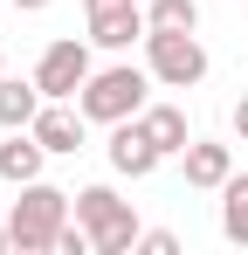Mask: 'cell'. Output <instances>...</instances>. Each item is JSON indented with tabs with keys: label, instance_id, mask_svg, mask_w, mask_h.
<instances>
[{
	"label": "cell",
	"instance_id": "cell-13",
	"mask_svg": "<svg viewBox=\"0 0 248 255\" xmlns=\"http://www.w3.org/2000/svg\"><path fill=\"white\" fill-rule=\"evenodd\" d=\"M118 214H124V200L111 193V186H83V193H76V221L90 228V242H97V235H104Z\"/></svg>",
	"mask_w": 248,
	"mask_h": 255
},
{
	"label": "cell",
	"instance_id": "cell-11",
	"mask_svg": "<svg viewBox=\"0 0 248 255\" xmlns=\"http://www.w3.org/2000/svg\"><path fill=\"white\" fill-rule=\"evenodd\" d=\"M138 125L152 131V145H159L165 159L193 145V131H186V111H179V104H145V111H138Z\"/></svg>",
	"mask_w": 248,
	"mask_h": 255
},
{
	"label": "cell",
	"instance_id": "cell-19",
	"mask_svg": "<svg viewBox=\"0 0 248 255\" xmlns=\"http://www.w3.org/2000/svg\"><path fill=\"white\" fill-rule=\"evenodd\" d=\"M7 7H21V14H41V7H48V0H7Z\"/></svg>",
	"mask_w": 248,
	"mask_h": 255
},
{
	"label": "cell",
	"instance_id": "cell-10",
	"mask_svg": "<svg viewBox=\"0 0 248 255\" xmlns=\"http://www.w3.org/2000/svg\"><path fill=\"white\" fill-rule=\"evenodd\" d=\"M41 159H48V145H41L35 131H7V145H0V179H7V186H28V179H41Z\"/></svg>",
	"mask_w": 248,
	"mask_h": 255
},
{
	"label": "cell",
	"instance_id": "cell-14",
	"mask_svg": "<svg viewBox=\"0 0 248 255\" xmlns=\"http://www.w3.org/2000/svg\"><path fill=\"white\" fill-rule=\"evenodd\" d=\"M145 21H152V35H193L200 28V7L193 0H152Z\"/></svg>",
	"mask_w": 248,
	"mask_h": 255
},
{
	"label": "cell",
	"instance_id": "cell-17",
	"mask_svg": "<svg viewBox=\"0 0 248 255\" xmlns=\"http://www.w3.org/2000/svg\"><path fill=\"white\" fill-rule=\"evenodd\" d=\"M90 14H111V7H138V0H83Z\"/></svg>",
	"mask_w": 248,
	"mask_h": 255
},
{
	"label": "cell",
	"instance_id": "cell-18",
	"mask_svg": "<svg viewBox=\"0 0 248 255\" xmlns=\"http://www.w3.org/2000/svg\"><path fill=\"white\" fill-rule=\"evenodd\" d=\"M235 131H242V145H248V97L235 104Z\"/></svg>",
	"mask_w": 248,
	"mask_h": 255
},
{
	"label": "cell",
	"instance_id": "cell-9",
	"mask_svg": "<svg viewBox=\"0 0 248 255\" xmlns=\"http://www.w3.org/2000/svg\"><path fill=\"white\" fill-rule=\"evenodd\" d=\"M152 35V21H145V7H111V14H90V42L97 48H131Z\"/></svg>",
	"mask_w": 248,
	"mask_h": 255
},
{
	"label": "cell",
	"instance_id": "cell-16",
	"mask_svg": "<svg viewBox=\"0 0 248 255\" xmlns=\"http://www.w3.org/2000/svg\"><path fill=\"white\" fill-rule=\"evenodd\" d=\"M138 249H152V255H172V249H179V235H165V228H152V235H138Z\"/></svg>",
	"mask_w": 248,
	"mask_h": 255
},
{
	"label": "cell",
	"instance_id": "cell-6",
	"mask_svg": "<svg viewBox=\"0 0 248 255\" xmlns=\"http://www.w3.org/2000/svg\"><path fill=\"white\" fill-rule=\"evenodd\" d=\"M179 159H186V186H200V193H221V186L235 179V152L214 145V138H193Z\"/></svg>",
	"mask_w": 248,
	"mask_h": 255
},
{
	"label": "cell",
	"instance_id": "cell-1",
	"mask_svg": "<svg viewBox=\"0 0 248 255\" xmlns=\"http://www.w3.org/2000/svg\"><path fill=\"white\" fill-rule=\"evenodd\" d=\"M69 214H76V193H62V186H48V179H28L21 186V200H14V249L21 255H48L55 249V235L69 228Z\"/></svg>",
	"mask_w": 248,
	"mask_h": 255
},
{
	"label": "cell",
	"instance_id": "cell-12",
	"mask_svg": "<svg viewBox=\"0 0 248 255\" xmlns=\"http://www.w3.org/2000/svg\"><path fill=\"white\" fill-rule=\"evenodd\" d=\"M221 235H228L235 249H248V172H235V179L221 186Z\"/></svg>",
	"mask_w": 248,
	"mask_h": 255
},
{
	"label": "cell",
	"instance_id": "cell-4",
	"mask_svg": "<svg viewBox=\"0 0 248 255\" xmlns=\"http://www.w3.org/2000/svg\"><path fill=\"white\" fill-rule=\"evenodd\" d=\"M35 83L48 104H69L83 83H90V48L76 42V35H62V42H48L41 48V62H35Z\"/></svg>",
	"mask_w": 248,
	"mask_h": 255
},
{
	"label": "cell",
	"instance_id": "cell-8",
	"mask_svg": "<svg viewBox=\"0 0 248 255\" xmlns=\"http://www.w3.org/2000/svg\"><path fill=\"white\" fill-rule=\"evenodd\" d=\"M41 104L48 97H41L35 76H0V131H28L41 118Z\"/></svg>",
	"mask_w": 248,
	"mask_h": 255
},
{
	"label": "cell",
	"instance_id": "cell-3",
	"mask_svg": "<svg viewBox=\"0 0 248 255\" xmlns=\"http://www.w3.org/2000/svg\"><path fill=\"white\" fill-rule=\"evenodd\" d=\"M145 69L165 90H193L207 76V48H200V35H145Z\"/></svg>",
	"mask_w": 248,
	"mask_h": 255
},
{
	"label": "cell",
	"instance_id": "cell-15",
	"mask_svg": "<svg viewBox=\"0 0 248 255\" xmlns=\"http://www.w3.org/2000/svg\"><path fill=\"white\" fill-rule=\"evenodd\" d=\"M138 235H145V228H138V214L124 207L118 221H111V228L97 235V255H124V249H138Z\"/></svg>",
	"mask_w": 248,
	"mask_h": 255
},
{
	"label": "cell",
	"instance_id": "cell-5",
	"mask_svg": "<svg viewBox=\"0 0 248 255\" xmlns=\"http://www.w3.org/2000/svg\"><path fill=\"white\" fill-rule=\"evenodd\" d=\"M159 145H152V131L138 125V118H124V125H111V172H124V179H145V172H159Z\"/></svg>",
	"mask_w": 248,
	"mask_h": 255
},
{
	"label": "cell",
	"instance_id": "cell-2",
	"mask_svg": "<svg viewBox=\"0 0 248 255\" xmlns=\"http://www.w3.org/2000/svg\"><path fill=\"white\" fill-rule=\"evenodd\" d=\"M145 83H152V69H131V62L97 69V76L76 90V111L90 118V125H124V118L145 111Z\"/></svg>",
	"mask_w": 248,
	"mask_h": 255
},
{
	"label": "cell",
	"instance_id": "cell-7",
	"mask_svg": "<svg viewBox=\"0 0 248 255\" xmlns=\"http://www.w3.org/2000/svg\"><path fill=\"white\" fill-rule=\"evenodd\" d=\"M83 111H69V104H41V118L28 131H35L41 145H48V159H69V152H83Z\"/></svg>",
	"mask_w": 248,
	"mask_h": 255
},
{
	"label": "cell",
	"instance_id": "cell-20",
	"mask_svg": "<svg viewBox=\"0 0 248 255\" xmlns=\"http://www.w3.org/2000/svg\"><path fill=\"white\" fill-rule=\"evenodd\" d=\"M0 76H7V55H0Z\"/></svg>",
	"mask_w": 248,
	"mask_h": 255
}]
</instances>
